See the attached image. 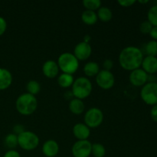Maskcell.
Returning <instances> with one entry per match:
<instances>
[{"instance_id":"obj_1","label":"cell","mask_w":157,"mask_h":157,"mask_svg":"<svg viewBox=\"0 0 157 157\" xmlns=\"http://www.w3.org/2000/svg\"><path fill=\"white\" fill-rule=\"evenodd\" d=\"M144 52L135 46H128L123 49L119 55V63L127 71L136 70L140 67L144 60Z\"/></svg>"},{"instance_id":"obj_2","label":"cell","mask_w":157,"mask_h":157,"mask_svg":"<svg viewBox=\"0 0 157 157\" xmlns=\"http://www.w3.org/2000/svg\"><path fill=\"white\" fill-rule=\"evenodd\" d=\"M38 107V101L34 95L25 93L20 95L15 102L16 110L20 114L29 116L35 113Z\"/></svg>"},{"instance_id":"obj_3","label":"cell","mask_w":157,"mask_h":157,"mask_svg":"<svg viewBox=\"0 0 157 157\" xmlns=\"http://www.w3.org/2000/svg\"><path fill=\"white\" fill-rule=\"evenodd\" d=\"M93 86L88 78L80 77L75 80L72 84V94L75 98L83 100L90 96Z\"/></svg>"},{"instance_id":"obj_4","label":"cell","mask_w":157,"mask_h":157,"mask_svg":"<svg viewBox=\"0 0 157 157\" xmlns=\"http://www.w3.org/2000/svg\"><path fill=\"white\" fill-rule=\"evenodd\" d=\"M58 65L63 73L73 75L79 67V61L74 54L64 52L58 57Z\"/></svg>"},{"instance_id":"obj_5","label":"cell","mask_w":157,"mask_h":157,"mask_svg":"<svg viewBox=\"0 0 157 157\" xmlns=\"http://www.w3.org/2000/svg\"><path fill=\"white\" fill-rule=\"evenodd\" d=\"M18 144L22 150L31 151L38 147L39 138L32 131H24L18 136Z\"/></svg>"},{"instance_id":"obj_6","label":"cell","mask_w":157,"mask_h":157,"mask_svg":"<svg viewBox=\"0 0 157 157\" xmlns=\"http://www.w3.org/2000/svg\"><path fill=\"white\" fill-rule=\"evenodd\" d=\"M141 99L150 106L157 104V82H148L143 86L140 91Z\"/></svg>"},{"instance_id":"obj_7","label":"cell","mask_w":157,"mask_h":157,"mask_svg":"<svg viewBox=\"0 0 157 157\" xmlns=\"http://www.w3.org/2000/svg\"><path fill=\"white\" fill-rule=\"evenodd\" d=\"M84 120L85 124L89 128H96L103 123L104 113L101 109L92 107L86 112Z\"/></svg>"},{"instance_id":"obj_8","label":"cell","mask_w":157,"mask_h":157,"mask_svg":"<svg viewBox=\"0 0 157 157\" xmlns=\"http://www.w3.org/2000/svg\"><path fill=\"white\" fill-rule=\"evenodd\" d=\"M96 82L101 88L108 90L114 85L115 78L110 71L101 70L96 76Z\"/></svg>"},{"instance_id":"obj_9","label":"cell","mask_w":157,"mask_h":157,"mask_svg":"<svg viewBox=\"0 0 157 157\" xmlns=\"http://www.w3.org/2000/svg\"><path fill=\"white\" fill-rule=\"evenodd\" d=\"M92 144L90 141L78 140L71 148V153L74 157H89L91 154Z\"/></svg>"},{"instance_id":"obj_10","label":"cell","mask_w":157,"mask_h":157,"mask_svg":"<svg viewBox=\"0 0 157 157\" xmlns=\"http://www.w3.org/2000/svg\"><path fill=\"white\" fill-rule=\"evenodd\" d=\"M148 74L146 73L142 68H138L130 72L129 79L132 85L135 87H143L148 81Z\"/></svg>"},{"instance_id":"obj_11","label":"cell","mask_w":157,"mask_h":157,"mask_svg":"<svg viewBox=\"0 0 157 157\" xmlns=\"http://www.w3.org/2000/svg\"><path fill=\"white\" fill-rule=\"evenodd\" d=\"M92 53V48L89 43L81 41L78 43L74 50V55L78 61H85L90 58Z\"/></svg>"},{"instance_id":"obj_12","label":"cell","mask_w":157,"mask_h":157,"mask_svg":"<svg viewBox=\"0 0 157 157\" xmlns=\"http://www.w3.org/2000/svg\"><path fill=\"white\" fill-rule=\"evenodd\" d=\"M42 72L46 78H55L59 72V67L58 65V63L55 62L53 60H48L43 64Z\"/></svg>"},{"instance_id":"obj_13","label":"cell","mask_w":157,"mask_h":157,"mask_svg":"<svg viewBox=\"0 0 157 157\" xmlns=\"http://www.w3.org/2000/svg\"><path fill=\"white\" fill-rule=\"evenodd\" d=\"M73 134L78 140H87L90 135V130L85 124L78 123L73 127Z\"/></svg>"},{"instance_id":"obj_14","label":"cell","mask_w":157,"mask_h":157,"mask_svg":"<svg viewBox=\"0 0 157 157\" xmlns=\"http://www.w3.org/2000/svg\"><path fill=\"white\" fill-rule=\"evenodd\" d=\"M142 69L148 74L150 75H155L157 73V58L153 56H146L143 60Z\"/></svg>"},{"instance_id":"obj_15","label":"cell","mask_w":157,"mask_h":157,"mask_svg":"<svg viewBox=\"0 0 157 157\" xmlns=\"http://www.w3.org/2000/svg\"><path fill=\"white\" fill-rule=\"evenodd\" d=\"M59 152V145L54 140L45 141L42 146V153L46 157H55Z\"/></svg>"},{"instance_id":"obj_16","label":"cell","mask_w":157,"mask_h":157,"mask_svg":"<svg viewBox=\"0 0 157 157\" xmlns=\"http://www.w3.org/2000/svg\"><path fill=\"white\" fill-rule=\"evenodd\" d=\"M12 83V75L9 70L0 67V90L9 88Z\"/></svg>"},{"instance_id":"obj_17","label":"cell","mask_w":157,"mask_h":157,"mask_svg":"<svg viewBox=\"0 0 157 157\" xmlns=\"http://www.w3.org/2000/svg\"><path fill=\"white\" fill-rule=\"evenodd\" d=\"M85 106L82 100L74 98L71 100L69 103V110L72 113L75 115H80L84 111Z\"/></svg>"},{"instance_id":"obj_18","label":"cell","mask_w":157,"mask_h":157,"mask_svg":"<svg viewBox=\"0 0 157 157\" xmlns=\"http://www.w3.org/2000/svg\"><path fill=\"white\" fill-rule=\"evenodd\" d=\"M98 15L94 11L85 10L81 14V20L83 22L88 25H93L98 21Z\"/></svg>"},{"instance_id":"obj_19","label":"cell","mask_w":157,"mask_h":157,"mask_svg":"<svg viewBox=\"0 0 157 157\" xmlns=\"http://www.w3.org/2000/svg\"><path fill=\"white\" fill-rule=\"evenodd\" d=\"M99 71V64L94 61H89V62L86 63L84 67V72L87 77L97 76Z\"/></svg>"},{"instance_id":"obj_20","label":"cell","mask_w":157,"mask_h":157,"mask_svg":"<svg viewBox=\"0 0 157 157\" xmlns=\"http://www.w3.org/2000/svg\"><path fill=\"white\" fill-rule=\"evenodd\" d=\"M74 81H75V78H74L73 75H68V74L62 73L61 75H60L58 78V84L60 87H63V88H67V87L72 86Z\"/></svg>"},{"instance_id":"obj_21","label":"cell","mask_w":157,"mask_h":157,"mask_svg":"<svg viewBox=\"0 0 157 157\" xmlns=\"http://www.w3.org/2000/svg\"><path fill=\"white\" fill-rule=\"evenodd\" d=\"M97 15H98V18L101 21L107 22V21H109L111 20L112 17H113V13H112V11L110 10V9H109L108 7L101 6L98 9Z\"/></svg>"},{"instance_id":"obj_22","label":"cell","mask_w":157,"mask_h":157,"mask_svg":"<svg viewBox=\"0 0 157 157\" xmlns=\"http://www.w3.org/2000/svg\"><path fill=\"white\" fill-rule=\"evenodd\" d=\"M4 144L6 147L9 149V150H14L18 144V136H16L14 133H9L6 135L4 140Z\"/></svg>"},{"instance_id":"obj_23","label":"cell","mask_w":157,"mask_h":157,"mask_svg":"<svg viewBox=\"0 0 157 157\" xmlns=\"http://www.w3.org/2000/svg\"><path fill=\"white\" fill-rule=\"evenodd\" d=\"M144 52L147 56L156 57L157 55V41L152 40L145 44Z\"/></svg>"},{"instance_id":"obj_24","label":"cell","mask_w":157,"mask_h":157,"mask_svg":"<svg viewBox=\"0 0 157 157\" xmlns=\"http://www.w3.org/2000/svg\"><path fill=\"white\" fill-rule=\"evenodd\" d=\"M26 90H27L28 93L35 96L41 90V85L38 81L32 80V81L28 82L27 85H26Z\"/></svg>"},{"instance_id":"obj_25","label":"cell","mask_w":157,"mask_h":157,"mask_svg":"<svg viewBox=\"0 0 157 157\" xmlns=\"http://www.w3.org/2000/svg\"><path fill=\"white\" fill-rule=\"evenodd\" d=\"M82 4L86 10H90L95 12L101 7V1L100 0H84Z\"/></svg>"},{"instance_id":"obj_26","label":"cell","mask_w":157,"mask_h":157,"mask_svg":"<svg viewBox=\"0 0 157 157\" xmlns=\"http://www.w3.org/2000/svg\"><path fill=\"white\" fill-rule=\"evenodd\" d=\"M91 154L94 157H104L106 149L101 144H94L91 147Z\"/></svg>"},{"instance_id":"obj_27","label":"cell","mask_w":157,"mask_h":157,"mask_svg":"<svg viewBox=\"0 0 157 157\" xmlns=\"http://www.w3.org/2000/svg\"><path fill=\"white\" fill-rule=\"evenodd\" d=\"M147 21L153 26L157 27V5L152 6L147 12Z\"/></svg>"},{"instance_id":"obj_28","label":"cell","mask_w":157,"mask_h":157,"mask_svg":"<svg viewBox=\"0 0 157 157\" xmlns=\"http://www.w3.org/2000/svg\"><path fill=\"white\" fill-rule=\"evenodd\" d=\"M153 26L148 21H144L140 25V31L143 34H150Z\"/></svg>"},{"instance_id":"obj_29","label":"cell","mask_w":157,"mask_h":157,"mask_svg":"<svg viewBox=\"0 0 157 157\" xmlns=\"http://www.w3.org/2000/svg\"><path fill=\"white\" fill-rule=\"evenodd\" d=\"M6 29H7L6 20L3 17L0 16V36H2L6 32Z\"/></svg>"},{"instance_id":"obj_30","label":"cell","mask_w":157,"mask_h":157,"mask_svg":"<svg viewBox=\"0 0 157 157\" xmlns=\"http://www.w3.org/2000/svg\"><path fill=\"white\" fill-rule=\"evenodd\" d=\"M136 1L135 0H119L118 3L123 7H130L136 3Z\"/></svg>"},{"instance_id":"obj_31","label":"cell","mask_w":157,"mask_h":157,"mask_svg":"<svg viewBox=\"0 0 157 157\" xmlns=\"http://www.w3.org/2000/svg\"><path fill=\"white\" fill-rule=\"evenodd\" d=\"M24 131H25V130L24 126L21 125V124H16V125L13 127V133L16 135V136H18V135L21 134V133H23Z\"/></svg>"},{"instance_id":"obj_32","label":"cell","mask_w":157,"mask_h":157,"mask_svg":"<svg viewBox=\"0 0 157 157\" xmlns=\"http://www.w3.org/2000/svg\"><path fill=\"white\" fill-rule=\"evenodd\" d=\"M113 66V62L112 60L110 59H106L103 63V67H104V70L106 71H110Z\"/></svg>"},{"instance_id":"obj_33","label":"cell","mask_w":157,"mask_h":157,"mask_svg":"<svg viewBox=\"0 0 157 157\" xmlns=\"http://www.w3.org/2000/svg\"><path fill=\"white\" fill-rule=\"evenodd\" d=\"M3 157H21L19 153L15 150H9L5 153Z\"/></svg>"},{"instance_id":"obj_34","label":"cell","mask_w":157,"mask_h":157,"mask_svg":"<svg viewBox=\"0 0 157 157\" xmlns=\"http://www.w3.org/2000/svg\"><path fill=\"white\" fill-rule=\"evenodd\" d=\"M150 117L154 122L157 123V104L153 106L150 110Z\"/></svg>"},{"instance_id":"obj_35","label":"cell","mask_w":157,"mask_h":157,"mask_svg":"<svg viewBox=\"0 0 157 157\" xmlns=\"http://www.w3.org/2000/svg\"><path fill=\"white\" fill-rule=\"evenodd\" d=\"M150 35L154 41H157V27H153L151 32H150Z\"/></svg>"},{"instance_id":"obj_36","label":"cell","mask_w":157,"mask_h":157,"mask_svg":"<svg viewBox=\"0 0 157 157\" xmlns=\"http://www.w3.org/2000/svg\"><path fill=\"white\" fill-rule=\"evenodd\" d=\"M138 2L141 3V4H147V3L149 2V0H146V1H141V0H140V1H138Z\"/></svg>"}]
</instances>
